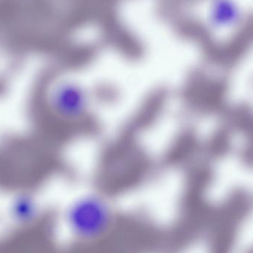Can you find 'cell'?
<instances>
[{"label": "cell", "instance_id": "3", "mask_svg": "<svg viewBox=\"0 0 253 253\" xmlns=\"http://www.w3.org/2000/svg\"><path fill=\"white\" fill-rule=\"evenodd\" d=\"M48 103L52 112L59 120L79 123L90 115L91 98L78 82L65 79L56 82L50 89Z\"/></svg>", "mask_w": 253, "mask_h": 253}, {"label": "cell", "instance_id": "2", "mask_svg": "<svg viewBox=\"0 0 253 253\" xmlns=\"http://www.w3.org/2000/svg\"><path fill=\"white\" fill-rule=\"evenodd\" d=\"M200 5L201 28L212 38L235 40L251 27V12L245 0H202Z\"/></svg>", "mask_w": 253, "mask_h": 253}, {"label": "cell", "instance_id": "1", "mask_svg": "<svg viewBox=\"0 0 253 253\" xmlns=\"http://www.w3.org/2000/svg\"><path fill=\"white\" fill-rule=\"evenodd\" d=\"M68 228L77 240L93 242L106 236L112 227L114 212L109 201L97 193L76 198L67 211Z\"/></svg>", "mask_w": 253, "mask_h": 253}]
</instances>
